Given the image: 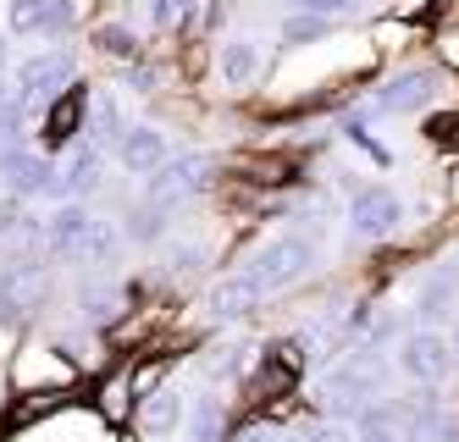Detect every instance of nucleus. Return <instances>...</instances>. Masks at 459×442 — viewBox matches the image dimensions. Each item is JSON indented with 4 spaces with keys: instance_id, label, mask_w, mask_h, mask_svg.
Instances as JSON below:
<instances>
[{
    "instance_id": "nucleus-36",
    "label": "nucleus",
    "mask_w": 459,
    "mask_h": 442,
    "mask_svg": "<svg viewBox=\"0 0 459 442\" xmlns=\"http://www.w3.org/2000/svg\"><path fill=\"white\" fill-rule=\"evenodd\" d=\"M227 442H288V437L277 426H260L255 420V426H233V431H227Z\"/></svg>"
},
{
    "instance_id": "nucleus-3",
    "label": "nucleus",
    "mask_w": 459,
    "mask_h": 442,
    "mask_svg": "<svg viewBox=\"0 0 459 442\" xmlns=\"http://www.w3.org/2000/svg\"><path fill=\"white\" fill-rule=\"evenodd\" d=\"M216 183H221V160H216L211 150H183V155H172V160H167V166H160V172L144 183V199L178 216L188 199L211 194Z\"/></svg>"
},
{
    "instance_id": "nucleus-18",
    "label": "nucleus",
    "mask_w": 459,
    "mask_h": 442,
    "mask_svg": "<svg viewBox=\"0 0 459 442\" xmlns=\"http://www.w3.org/2000/svg\"><path fill=\"white\" fill-rule=\"evenodd\" d=\"M260 73H266V50H260L255 33H233V39L216 45V78L227 89H249Z\"/></svg>"
},
{
    "instance_id": "nucleus-30",
    "label": "nucleus",
    "mask_w": 459,
    "mask_h": 442,
    "mask_svg": "<svg viewBox=\"0 0 459 442\" xmlns=\"http://www.w3.org/2000/svg\"><path fill=\"white\" fill-rule=\"evenodd\" d=\"M238 172H244V183H255V188H282V183H293L299 160H293V155H249Z\"/></svg>"
},
{
    "instance_id": "nucleus-27",
    "label": "nucleus",
    "mask_w": 459,
    "mask_h": 442,
    "mask_svg": "<svg viewBox=\"0 0 459 442\" xmlns=\"http://www.w3.org/2000/svg\"><path fill=\"white\" fill-rule=\"evenodd\" d=\"M205 271H211V249L205 244H188V238H183V244H167V260H160V282H194V277H205Z\"/></svg>"
},
{
    "instance_id": "nucleus-10",
    "label": "nucleus",
    "mask_w": 459,
    "mask_h": 442,
    "mask_svg": "<svg viewBox=\"0 0 459 442\" xmlns=\"http://www.w3.org/2000/svg\"><path fill=\"white\" fill-rule=\"evenodd\" d=\"M0 299L17 310V321H34L56 299V271L39 255H12L6 265H0Z\"/></svg>"
},
{
    "instance_id": "nucleus-24",
    "label": "nucleus",
    "mask_w": 459,
    "mask_h": 442,
    "mask_svg": "<svg viewBox=\"0 0 459 442\" xmlns=\"http://www.w3.org/2000/svg\"><path fill=\"white\" fill-rule=\"evenodd\" d=\"M134 415H139V431L144 437H178L183 431V415H188V398L178 387H160V393H150L139 403Z\"/></svg>"
},
{
    "instance_id": "nucleus-28",
    "label": "nucleus",
    "mask_w": 459,
    "mask_h": 442,
    "mask_svg": "<svg viewBox=\"0 0 459 442\" xmlns=\"http://www.w3.org/2000/svg\"><path fill=\"white\" fill-rule=\"evenodd\" d=\"M172 365H178L172 354H134V365H127V387H134V403H144L150 393L167 387Z\"/></svg>"
},
{
    "instance_id": "nucleus-38",
    "label": "nucleus",
    "mask_w": 459,
    "mask_h": 442,
    "mask_svg": "<svg viewBox=\"0 0 459 442\" xmlns=\"http://www.w3.org/2000/svg\"><path fill=\"white\" fill-rule=\"evenodd\" d=\"M443 337H448V349H454V360H459V310L448 316V332H443Z\"/></svg>"
},
{
    "instance_id": "nucleus-20",
    "label": "nucleus",
    "mask_w": 459,
    "mask_h": 442,
    "mask_svg": "<svg viewBox=\"0 0 459 442\" xmlns=\"http://www.w3.org/2000/svg\"><path fill=\"white\" fill-rule=\"evenodd\" d=\"M399 442H459V426H454V415H443V403L432 393H415L404 403Z\"/></svg>"
},
{
    "instance_id": "nucleus-14",
    "label": "nucleus",
    "mask_w": 459,
    "mask_h": 442,
    "mask_svg": "<svg viewBox=\"0 0 459 442\" xmlns=\"http://www.w3.org/2000/svg\"><path fill=\"white\" fill-rule=\"evenodd\" d=\"M111 155H117L122 172H134V178H144V183H150L160 166L172 160V139H167V127H155V122H127Z\"/></svg>"
},
{
    "instance_id": "nucleus-25",
    "label": "nucleus",
    "mask_w": 459,
    "mask_h": 442,
    "mask_svg": "<svg viewBox=\"0 0 459 442\" xmlns=\"http://www.w3.org/2000/svg\"><path fill=\"white\" fill-rule=\"evenodd\" d=\"M255 349L249 343H233V337H227V343H211L205 354H200V370H205V382L216 387V382H244L249 370H255Z\"/></svg>"
},
{
    "instance_id": "nucleus-33",
    "label": "nucleus",
    "mask_w": 459,
    "mask_h": 442,
    "mask_svg": "<svg viewBox=\"0 0 459 442\" xmlns=\"http://www.w3.org/2000/svg\"><path fill=\"white\" fill-rule=\"evenodd\" d=\"M359 6V0H293V12H310V17H326V22H338Z\"/></svg>"
},
{
    "instance_id": "nucleus-15",
    "label": "nucleus",
    "mask_w": 459,
    "mask_h": 442,
    "mask_svg": "<svg viewBox=\"0 0 459 442\" xmlns=\"http://www.w3.org/2000/svg\"><path fill=\"white\" fill-rule=\"evenodd\" d=\"M459 310V260H437L432 271L420 277V288H415V326H426V332H443V321Z\"/></svg>"
},
{
    "instance_id": "nucleus-6",
    "label": "nucleus",
    "mask_w": 459,
    "mask_h": 442,
    "mask_svg": "<svg viewBox=\"0 0 459 442\" xmlns=\"http://www.w3.org/2000/svg\"><path fill=\"white\" fill-rule=\"evenodd\" d=\"M437 89H443L437 66H399V73H387L377 89H366V106L377 117H415L437 100Z\"/></svg>"
},
{
    "instance_id": "nucleus-39",
    "label": "nucleus",
    "mask_w": 459,
    "mask_h": 442,
    "mask_svg": "<svg viewBox=\"0 0 459 442\" xmlns=\"http://www.w3.org/2000/svg\"><path fill=\"white\" fill-rule=\"evenodd\" d=\"M6 66H12V45H6V33H0V78H6Z\"/></svg>"
},
{
    "instance_id": "nucleus-5",
    "label": "nucleus",
    "mask_w": 459,
    "mask_h": 442,
    "mask_svg": "<svg viewBox=\"0 0 459 442\" xmlns=\"http://www.w3.org/2000/svg\"><path fill=\"white\" fill-rule=\"evenodd\" d=\"M67 89H78V56L67 45H45L28 61H17V100L28 111L50 106V100H61Z\"/></svg>"
},
{
    "instance_id": "nucleus-8",
    "label": "nucleus",
    "mask_w": 459,
    "mask_h": 442,
    "mask_svg": "<svg viewBox=\"0 0 459 442\" xmlns=\"http://www.w3.org/2000/svg\"><path fill=\"white\" fill-rule=\"evenodd\" d=\"M73 316L89 332H117L127 316H134V288L106 277V271H89L78 282V293H73Z\"/></svg>"
},
{
    "instance_id": "nucleus-32",
    "label": "nucleus",
    "mask_w": 459,
    "mask_h": 442,
    "mask_svg": "<svg viewBox=\"0 0 459 442\" xmlns=\"http://www.w3.org/2000/svg\"><path fill=\"white\" fill-rule=\"evenodd\" d=\"M117 83H122V89H134L139 100H155V94H160V66H155L150 56H139V61L117 66Z\"/></svg>"
},
{
    "instance_id": "nucleus-29",
    "label": "nucleus",
    "mask_w": 459,
    "mask_h": 442,
    "mask_svg": "<svg viewBox=\"0 0 459 442\" xmlns=\"http://www.w3.org/2000/svg\"><path fill=\"white\" fill-rule=\"evenodd\" d=\"M89 39H94V50H100V56H111L117 66H127V61H139V56H144L139 33L127 28V22H94V33H89Z\"/></svg>"
},
{
    "instance_id": "nucleus-19",
    "label": "nucleus",
    "mask_w": 459,
    "mask_h": 442,
    "mask_svg": "<svg viewBox=\"0 0 459 442\" xmlns=\"http://www.w3.org/2000/svg\"><path fill=\"white\" fill-rule=\"evenodd\" d=\"M122 127H127V117L117 106V94L111 89H83V144L111 155L117 139H122Z\"/></svg>"
},
{
    "instance_id": "nucleus-35",
    "label": "nucleus",
    "mask_w": 459,
    "mask_h": 442,
    "mask_svg": "<svg viewBox=\"0 0 459 442\" xmlns=\"http://www.w3.org/2000/svg\"><path fill=\"white\" fill-rule=\"evenodd\" d=\"M293 442H354V431L338 426V420H321V426H310L305 437H293Z\"/></svg>"
},
{
    "instance_id": "nucleus-1",
    "label": "nucleus",
    "mask_w": 459,
    "mask_h": 442,
    "mask_svg": "<svg viewBox=\"0 0 459 442\" xmlns=\"http://www.w3.org/2000/svg\"><path fill=\"white\" fill-rule=\"evenodd\" d=\"M39 260L56 265H83V271H106L122 260V227L94 216L89 205L67 199L39 221Z\"/></svg>"
},
{
    "instance_id": "nucleus-17",
    "label": "nucleus",
    "mask_w": 459,
    "mask_h": 442,
    "mask_svg": "<svg viewBox=\"0 0 459 442\" xmlns=\"http://www.w3.org/2000/svg\"><path fill=\"white\" fill-rule=\"evenodd\" d=\"M83 139V89H67L61 100H50L45 117H39V150L45 155H61Z\"/></svg>"
},
{
    "instance_id": "nucleus-34",
    "label": "nucleus",
    "mask_w": 459,
    "mask_h": 442,
    "mask_svg": "<svg viewBox=\"0 0 459 442\" xmlns=\"http://www.w3.org/2000/svg\"><path fill=\"white\" fill-rule=\"evenodd\" d=\"M437 61L448 66V73H459V17H448L437 28Z\"/></svg>"
},
{
    "instance_id": "nucleus-11",
    "label": "nucleus",
    "mask_w": 459,
    "mask_h": 442,
    "mask_svg": "<svg viewBox=\"0 0 459 442\" xmlns=\"http://www.w3.org/2000/svg\"><path fill=\"white\" fill-rule=\"evenodd\" d=\"M106 150H94V144H73V150H61L56 160V183L45 199H56V205H67V199H78V205H89V194H100L106 188Z\"/></svg>"
},
{
    "instance_id": "nucleus-12",
    "label": "nucleus",
    "mask_w": 459,
    "mask_h": 442,
    "mask_svg": "<svg viewBox=\"0 0 459 442\" xmlns=\"http://www.w3.org/2000/svg\"><path fill=\"white\" fill-rule=\"evenodd\" d=\"M56 183V155H45L39 144H6L0 150V194H17V199H45Z\"/></svg>"
},
{
    "instance_id": "nucleus-23",
    "label": "nucleus",
    "mask_w": 459,
    "mask_h": 442,
    "mask_svg": "<svg viewBox=\"0 0 459 442\" xmlns=\"http://www.w3.org/2000/svg\"><path fill=\"white\" fill-rule=\"evenodd\" d=\"M89 410L100 415L106 426H127L134 420V387H127V365H117V370H100V382H94V398H89Z\"/></svg>"
},
{
    "instance_id": "nucleus-22",
    "label": "nucleus",
    "mask_w": 459,
    "mask_h": 442,
    "mask_svg": "<svg viewBox=\"0 0 459 442\" xmlns=\"http://www.w3.org/2000/svg\"><path fill=\"white\" fill-rule=\"evenodd\" d=\"M0 255H39V221L17 194H0Z\"/></svg>"
},
{
    "instance_id": "nucleus-2",
    "label": "nucleus",
    "mask_w": 459,
    "mask_h": 442,
    "mask_svg": "<svg viewBox=\"0 0 459 442\" xmlns=\"http://www.w3.org/2000/svg\"><path fill=\"white\" fill-rule=\"evenodd\" d=\"M316 244L305 232H277V238H260V244L244 255V277L266 293V299H277V293H288V288H299L310 271H316Z\"/></svg>"
},
{
    "instance_id": "nucleus-7",
    "label": "nucleus",
    "mask_w": 459,
    "mask_h": 442,
    "mask_svg": "<svg viewBox=\"0 0 459 442\" xmlns=\"http://www.w3.org/2000/svg\"><path fill=\"white\" fill-rule=\"evenodd\" d=\"M404 216H410L404 199L393 194V188H382V183L354 188L349 205H343V221H349V232L359 238V244H387V238H399Z\"/></svg>"
},
{
    "instance_id": "nucleus-37",
    "label": "nucleus",
    "mask_w": 459,
    "mask_h": 442,
    "mask_svg": "<svg viewBox=\"0 0 459 442\" xmlns=\"http://www.w3.org/2000/svg\"><path fill=\"white\" fill-rule=\"evenodd\" d=\"M426 139L432 144H459V117H432L426 122Z\"/></svg>"
},
{
    "instance_id": "nucleus-13",
    "label": "nucleus",
    "mask_w": 459,
    "mask_h": 442,
    "mask_svg": "<svg viewBox=\"0 0 459 442\" xmlns=\"http://www.w3.org/2000/svg\"><path fill=\"white\" fill-rule=\"evenodd\" d=\"M78 28L73 0H6V33L17 39H67Z\"/></svg>"
},
{
    "instance_id": "nucleus-31",
    "label": "nucleus",
    "mask_w": 459,
    "mask_h": 442,
    "mask_svg": "<svg viewBox=\"0 0 459 442\" xmlns=\"http://www.w3.org/2000/svg\"><path fill=\"white\" fill-rule=\"evenodd\" d=\"M338 22H326V17H310V12H293L288 22H282V45L288 50H305V45H321L326 33H333Z\"/></svg>"
},
{
    "instance_id": "nucleus-21",
    "label": "nucleus",
    "mask_w": 459,
    "mask_h": 442,
    "mask_svg": "<svg viewBox=\"0 0 459 442\" xmlns=\"http://www.w3.org/2000/svg\"><path fill=\"white\" fill-rule=\"evenodd\" d=\"M233 431V415H227V398L221 393H194L188 398V415H183V442H227Z\"/></svg>"
},
{
    "instance_id": "nucleus-9",
    "label": "nucleus",
    "mask_w": 459,
    "mask_h": 442,
    "mask_svg": "<svg viewBox=\"0 0 459 442\" xmlns=\"http://www.w3.org/2000/svg\"><path fill=\"white\" fill-rule=\"evenodd\" d=\"M12 393H73L78 382V360H67L56 343H28L17 360H12Z\"/></svg>"
},
{
    "instance_id": "nucleus-16",
    "label": "nucleus",
    "mask_w": 459,
    "mask_h": 442,
    "mask_svg": "<svg viewBox=\"0 0 459 442\" xmlns=\"http://www.w3.org/2000/svg\"><path fill=\"white\" fill-rule=\"evenodd\" d=\"M260 304H266V293H260L244 271H221V277L205 288V321L211 326H238V321H249Z\"/></svg>"
},
{
    "instance_id": "nucleus-4",
    "label": "nucleus",
    "mask_w": 459,
    "mask_h": 442,
    "mask_svg": "<svg viewBox=\"0 0 459 442\" xmlns=\"http://www.w3.org/2000/svg\"><path fill=\"white\" fill-rule=\"evenodd\" d=\"M393 365H399V377L415 382L420 393H437L459 377V360L448 349V337L443 332H426V326H410L399 337V349H393Z\"/></svg>"
},
{
    "instance_id": "nucleus-26",
    "label": "nucleus",
    "mask_w": 459,
    "mask_h": 442,
    "mask_svg": "<svg viewBox=\"0 0 459 442\" xmlns=\"http://www.w3.org/2000/svg\"><path fill=\"white\" fill-rule=\"evenodd\" d=\"M167 232H172V211L150 205V199L127 205V216H122V244H167Z\"/></svg>"
},
{
    "instance_id": "nucleus-40",
    "label": "nucleus",
    "mask_w": 459,
    "mask_h": 442,
    "mask_svg": "<svg viewBox=\"0 0 459 442\" xmlns=\"http://www.w3.org/2000/svg\"><path fill=\"white\" fill-rule=\"evenodd\" d=\"M448 199H459V166H454V188H448Z\"/></svg>"
}]
</instances>
